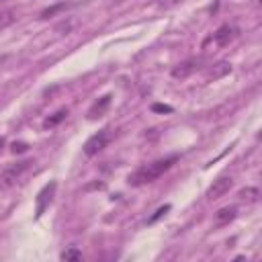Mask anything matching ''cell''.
<instances>
[{"instance_id":"6da1fadb","label":"cell","mask_w":262,"mask_h":262,"mask_svg":"<svg viewBox=\"0 0 262 262\" xmlns=\"http://www.w3.org/2000/svg\"><path fill=\"white\" fill-rule=\"evenodd\" d=\"M176 160H178V156H176V154H172V156L160 158V160H156V162L143 164V166H139L137 170H133V172L129 174L127 182H129L131 186H143V184H149V182L158 180L166 170H170V168H172V164H174Z\"/></svg>"},{"instance_id":"7a4b0ae2","label":"cell","mask_w":262,"mask_h":262,"mask_svg":"<svg viewBox=\"0 0 262 262\" xmlns=\"http://www.w3.org/2000/svg\"><path fill=\"white\" fill-rule=\"evenodd\" d=\"M29 160H20V162H14V164H10V166H6L2 172H0V190H8L18 178H20V174L29 168Z\"/></svg>"},{"instance_id":"3957f363","label":"cell","mask_w":262,"mask_h":262,"mask_svg":"<svg viewBox=\"0 0 262 262\" xmlns=\"http://www.w3.org/2000/svg\"><path fill=\"white\" fill-rule=\"evenodd\" d=\"M55 190H57V182H55V180L47 182V184L39 190V194H37V207H35V217H37V219H39V217L45 213V209L51 205V201H53V196H55Z\"/></svg>"},{"instance_id":"277c9868","label":"cell","mask_w":262,"mask_h":262,"mask_svg":"<svg viewBox=\"0 0 262 262\" xmlns=\"http://www.w3.org/2000/svg\"><path fill=\"white\" fill-rule=\"evenodd\" d=\"M106 143H108V131H106V129H100L98 133H94V135H90V137L86 139V143H84V154H86L88 158H92V156H96L98 151H102V149L106 147Z\"/></svg>"},{"instance_id":"5b68a950","label":"cell","mask_w":262,"mask_h":262,"mask_svg":"<svg viewBox=\"0 0 262 262\" xmlns=\"http://www.w3.org/2000/svg\"><path fill=\"white\" fill-rule=\"evenodd\" d=\"M231 186H233V178L231 176H221V178L213 180V184L207 188V199L209 201H217L223 194H227L231 190Z\"/></svg>"},{"instance_id":"8992f818","label":"cell","mask_w":262,"mask_h":262,"mask_svg":"<svg viewBox=\"0 0 262 262\" xmlns=\"http://www.w3.org/2000/svg\"><path fill=\"white\" fill-rule=\"evenodd\" d=\"M235 27H231V25H221L215 33H213V41L217 43V45H221V47H225V45H229L231 41H233V37H235Z\"/></svg>"},{"instance_id":"52a82bcc","label":"cell","mask_w":262,"mask_h":262,"mask_svg":"<svg viewBox=\"0 0 262 262\" xmlns=\"http://www.w3.org/2000/svg\"><path fill=\"white\" fill-rule=\"evenodd\" d=\"M194 70H199V59H186V61H180L178 66L172 68V76L174 78H188Z\"/></svg>"},{"instance_id":"ba28073f","label":"cell","mask_w":262,"mask_h":262,"mask_svg":"<svg viewBox=\"0 0 262 262\" xmlns=\"http://www.w3.org/2000/svg\"><path fill=\"white\" fill-rule=\"evenodd\" d=\"M111 94H104V96H100L98 100H94L92 102V106L88 108V119H98V117H102L104 113H106V108L111 106Z\"/></svg>"},{"instance_id":"9c48e42d","label":"cell","mask_w":262,"mask_h":262,"mask_svg":"<svg viewBox=\"0 0 262 262\" xmlns=\"http://www.w3.org/2000/svg\"><path fill=\"white\" fill-rule=\"evenodd\" d=\"M235 215H237L235 207H223V209H219V211L215 213V223H217V225H227L229 221L235 219Z\"/></svg>"},{"instance_id":"30bf717a","label":"cell","mask_w":262,"mask_h":262,"mask_svg":"<svg viewBox=\"0 0 262 262\" xmlns=\"http://www.w3.org/2000/svg\"><path fill=\"white\" fill-rule=\"evenodd\" d=\"M66 117H68V108H59L57 113H53L51 117H47V119L43 121V127H45V129H51V127L59 125V123H61Z\"/></svg>"},{"instance_id":"8fae6325","label":"cell","mask_w":262,"mask_h":262,"mask_svg":"<svg viewBox=\"0 0 262 262\" xmlns=\"http://www.w3.org/2000/svg\"><path fill=\"white\" fill-rule=\"evenodd\" d=\"M237 196H239L242 201H246V203H256V201H258V196H260V190H258V188H254V186H248V188L239 190V192H237Z\"/></svg>"},{"instance_id":"7c38bea8","label":"cell","mask_w":262,"mask_h":262,"mask_svg":"<svg viewBox=\"0 0 262 262\" xmlns=\"http://www.w3.org/2000/svg\"><path fill=\"white\" fill-rule=\"evenodd\" d=\"M229 70H231V68H229V63H227V61H219V63L215 66V70H211V72L207 74V78H209V80L221 78V76H225V74H227Z\"/></svg>"},{"instance_id":"4fadbf2b","label":"cell","mask_w":262,"mask_h":262,"mask_svg":"<svg viewBox=\"0 0 262 262\" xmlns=\"http://www.w3.org/2000/svg\"><path fill=\"white\" fill-rule=\"evenodd\" d=\"M14 18H16V14L12 10H2L0 12V29H6L8 25H12Z\"/></svg>"},{"instance_id":"5bb4252c","label":"cell","mask_w":262,"mask_h":262,"mask_svg":"<svg viewBox=\"0 0 262 262\" xmlns=\"http://www.w3.org/2000/svg\"><path fill=\"white\" fill-rule=\"evenodd\" d=\"M61 260H82V252L80 250H76V248H70V250H66V252H61V256H59Z\"/></svg>"},{"instance_id":"9a60e30c","label":"cell","mask_w":262,"mask_h":262,"mask_svg":"<svg viewBox=\"0 0 262 262\" xmlns=\"http://www.w3.org/2000/svg\"><path fill=\"white\" fill-rule=\"evenodd\" d=\"M68 4L66 2H59V4H55V6H51V8H45L43 12H41V18H49V16H53L55 12H59V10H63Z\"/></svg>"},{"instance_id":"2e32d148","label":"cell","mask_w":262,"mask_h":262,"mask_svg":"<svg viewBox=\"0 0 262 262\" xmlns=\"http://www.w3.org/2000/svg\"><path fill=\"white\" fill-rule=\"evenodd\" d=\"M168 211H170V205H164V207H160V209H158V211H156V213H154V215L147 219V223H156V221H158L160 217H164Z\"/></svg>"},{"instance_id":"e0dca14e","label":"cell","mask_w":262,"mask_h":262,"mask_svg":"<svg viewBox=\"0 0 262 262\" xmlns=\"http://www.w3.org/2000/svg\"><path fill=\"white\" fill-rule=\"evenodd\" d=\"M151 111H154V113H172V106H170V104H160V102H156V104H151Z\"/></svg>"},{"instance_id":"ac0fdd59","label":"cell","mask_w":262,"mask_h":262,"mask_svg":"<svg viewBox=\"0 0 262 262\" xmlns=\"http://www.w3.org/2000/svg\"><path fill=\"white\" fill-rule=\"evenodd\" d=\"M29 149V143H25V141H14L12 143V151L14 154H23V151H27Z\"/></svg>"}]
</instances>
